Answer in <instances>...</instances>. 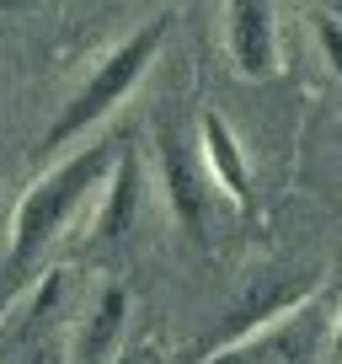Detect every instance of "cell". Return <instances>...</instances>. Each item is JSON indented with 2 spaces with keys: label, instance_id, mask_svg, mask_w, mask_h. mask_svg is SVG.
I'll list each match as a JSON object with an SVG mask.
<instances>
[{
  "label": "cell",
  "instance_id": "8fae6325",
  "mask_svg": "<svg viewBox=\"0 0 342 364\" xmlns=\"http://www.w3.org/2000/svg\"><path fill=\"white\" fill-rule=\"evenodd\" d=\"M326 359L342 364V306H337V316H331V332H326Z\"/></svg>",
  "mask_w": 342,
  "mask_h": 364
},
{
  "label": "cell",
  "instance_id": "30bf717a",
  "mask_svg": "<svg viewBox=\"0 0 342 364\" xmlns=\"http://www.w3.org/2000/svg\"><path fill=\"white\" fill-rule=\"evenodd\" d=\"M316 38H321V48H326L331 70H337V75H342V27L331 22V16H316Z\"/></svg>",
  "mask_w": 342,
  "mask_h": 364
},
{
  "label": "cell",
  "instance_id": "ba28073f",
  "mask_svg": "<svg viewBox=\"0 0 342 364\" xmlns=\"http://www.w3.org/2000/svg\"><path fill=\"white\" fill-rule=\"evenodd\" d=\"M139 204H145V150L123 134V150H118L113 171H107L102 215H96V225H92L96 247H118V241L139 225Z\"/></svg>",
  "mask_w": 342,
  "mask_h": 364
},
{
  "label": "cell",
  "instance_id": "8992f818",
  "mask_svg": "<svg viewBox=\"0 0 342 364\" xmlns=\"http://www.w3.org/2000/svg\"><path fill=\"white\" fill-rule=\"evenodd\" d=\"M225 54L246 80H273L278 70V0H230Z\"/></svg>",
  "mask_w": 342,
  "mask_h": 364
},
{
  "label": "cell",
  "instance_id": "277c9868",
  "mask_svg": "<svg viewBox=\"0 0 342 364\" xmlns=\"http://www.w3.org/2000/svg\"><path fill=\"white\" fill-rule=\"evenodd\" d=\"M326 332H331V316L316 289L305 306L284 311L278 321H267V327L246 332L236 343H219L209 364H316L326 353Z\"/></svg>",
  "mask_w": 342,
  "mask_h": 364
},
{
  "label": "cell",
  "instance_id": "5b68a950",
  "mask_svg": "<svg viewBox=\"0 0 342 364\" xmlns=\"http://www.w3.org/2000/svg\"><path fill=\"white\" fill-rule=\"evenodd\" d=\"M316 289H326V279H321V268H267V273H257L246 284V295L230 306V316H225V332L214 338V348L219 343H236V338H246V332H257V327H267V321H278L284 311H294V306H305Z\"/></svg>",
  "mask_w": 342,
  "mask_h": 364
},
{
  "label": "cell",
  "instance_id": "9c48e42d",
  "mask_svg": "<svg viewBox=\"0 0 342 364\" xmlns=\"http://www.w3.org/2000/svg\"><path fill=\"white\" fill-rule=\"evenodd\" d=\"M128 311H134V300H128L123 284L96 289V300L86 306V316H80V327H75L70 364H118V343H123V332H128Z\"/></svg>",
  "mask_w": 342,
  "mask_h": 364
},
{
  "label": "cell",
  "instance_id": "6da1fadb",
  "mask_svg": "<svg viewBox=\"0 0 342 364\" xmlns=\"http://www.w3.org/2000/svg\"><path fill=\"white\" fill-rule=\"evenodd\" d=\"M118 150H123V129H118V134H107V139H80L75 156H65L59 166H48L43 177L22 193V204H16V215H11L6 268H0L6 289H22L27 279H33V268L43 262V252L54 247L59 230L75 220V209L107 182Z\"/></svg>",
  "mask_w": 342,
  "mask_h": 364
},
{
  "label": "cell",
  "instance_id": "7a4b0ae2",
  "mask_svg": "<svg viewBox=\"0 0 342 364\" xmlns=\"http://www.w3.org/2000/svg\"><path fill=\"white\" fill-rule=\"evenodd\" d=\"M166 33H171V11H155L145 27H134L123 43L107 48V54L96 59V70L80 80L75 91H70V102L54 113V124L43 129L38 150H48V156H54V150H65V145H80V139L92 134L102 118H113V107L150 75V65H155V54H160V43H166Z\"/></svg>",
  "mask_w": 342,
  "mask_h": 364
},
{
  "label": "cell",
  "instance_id": "52a82bcc",
  "mask_svg": "<svg viewBox=\"0 0 342 364\" xmlns=\"http://www.w3.org/2000/svg\"><path fill=\"white\" fill-rule=\"evenodd\" d=\"M193 134H198V150H204L209 177H214V193L225 198L236 215H246V209H251V166H246V150H241L230 118L219 113V107H204Z\"/></svg>",
  "mask_w": 342,
  "mask_h": 364
},
{
  "label": "cell",
  "instance_id": "3957f363",
  "mask_svg": "<svg viewBox=\"0 0 342 364\" xmlns=\"http://www.w3.org/2000/svg\"><path fill=\"white\" fill-rule=\"evenodd\" d=\"M155 161H160V188H166L171 220L204 247L219 193H214V177H209V166H204L198 134H187L177 118H160L155 124Z\"/></svg>",
  "mask_w": 342,
  "mask_h": 364
}]
</instances>
